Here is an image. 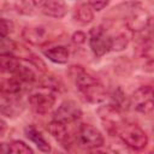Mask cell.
I'll use <instances>...</instances> for the list:
<instances>
[{
    "mask_svg": "<svg viewBox=\"0 0 154 154\" xmlns=\"http://www.w3.org/2000/svg\"><path fill=\"white\" fill-rule=\"evenodd\" d=\"M0 153H8V143H0Z\"/></svg>",
    "mask_w": 154,
    "mask_h": 154,
    "instance_id": "4316f807",
    "label": "cell"
},
{
    "mask_svg": "<svg viewBox=\"0 0 154 154\" xmlns=\"http://www.w3.org/2000/svg\"><path fill=\"white\" fill-rule=\"evenodd\" d=\"M23 90L24 83L19 81L17 77H12L0 83V94L7 99H18Z\"/></svg>",
    "mask_w": 154,
    "mask_h": 154,
    "instance_id": "30bf717a",
    "label": "cell"
},
{
    "mask_svg": "<svg viewBox=\"0 0 154 154\" xmlns=\"http://www.w3.org/2000/svg\"><path fill=\"white\" fill-rule=\"evenodd\" d=\"M109 0H89V5L94 11H101L108 5Z\"/></svg>",
    "mask_w": 154,
    "mask_h": 154,
    "instance_id": "cb8c5ba5",
    "label": "cell"
},
{
    "mask_svg": "<svg viewBox=\"0 0 154 154\" xmlns=\"http://www.w3.org/2000/svg\"><path fill=\"white\" fill-rule=\"evenodd\" d=\"M130 106H132L137 112L143 113L144 116H152L154 108L153 100V88L150 85L140 87L135 90L129 99Z\"/></svg>",
    "mask_w": 154,
    "mask_h": 154,
    "instance_id": "277c9868",
    "label": "cell"
},
{
    "mask_svg": "<svg viewBox=\"0 0 154 154\" xmlns=\"http://www.w3.org/2000/svg\"><path fill=\"white\" fill-rule=\"evenodd\" d=\"M73 19L79 24H89L94 19V10L87 2L78 4L73 10Z\"/></svg>",
    "mask_w": 154,
    "mask_h": 154,
    "instance_id": "5bb4252c",
    "label": "cell"
},
{
    "mask_svg": "<svg viewBox=\"0 0 154 154\" xmlns=\"http://www.w3.org/2000/svg\"><path fill=\"white\" fill-rule=\"evenodd\" d=\"M29 106L31 109L37 113V114H46L48 111L54 106L55 103V97L51 93H42V91H36L29 95L28 99Z\"/></svg>",
    "mask_w": 154,
    "mask_h": 154,
    "instance_id": "ba28073f",
    "label": "cell"
},
{
    "mask_svg": "<svg viewBox=\"0 0 154 154\" xmlns=\"http://www.w3.org/2000/svg\"><path fill=\"white\" fill-rule=\"evenodd\" d=\"M85 38H87V36H85V34L82 32V31H77V32H75V34L72 35V41H73L75 43H77V45L84 43V42H85Z\"/></svg>",
    "mask_w": 154,
    "mask_h": 154,
    "instance_id": "d4e9b609",
    "label": "cell"
},
{
    "mask_svg": "<svg viewBox=\"0 0 154 154\" xmlns=\"http://www.w3.org/2000/svg\"><path fill=\"white\" fill-rule=\"evenodd\" d=\"M16 49V42L7 35H0V54L12 53Z\"/></svg>",
    "mask_w": 154,
    "mask_h": 154,
    "instance_id": "ffe728a7",
    "label": "cell"
},
{
    "mask_svg": "<svg viewBox=\"0 0 154 154\" xmlns=\"http://www.w3.org/2000/svg\"><path fill=\"white\" fill-rule=\"evenodd\" d=\"M118 136L120 140L132 149H143L148 143V137L144 130L132 123H125L117 128Z\"/></svg>",
    "mask_w": 154,
    "mask_h": 154,
    "instance_id": "7a4b0ae2",
    "label": "cell"
},
{
    "mask_svg": "<svg viewBox=\"0 0 154 154\" xmlns=\"http://www.w3.org/2000/svg\"><path fill=\"white\" fill-rule=\"evenodd\" d=\"M89 46L96 57H102L112 51V37L102 26L93 28L89 34Z\"/></svg>",
    "mask_w": 154,
    "mask_h": 154,
    "instance_id": "5b68a950",
    "label": "cell"
},
{
    "mask_svg": "<svg viewBox=\"0 0 154 154\" xmlns=\"http://www.w3.org/2000/svg\"><path fill=\"white\" fill-rule=\"evenodd\" d=\"M38 8L45 16L52 18H63L67 13L65 0H40Z\"/></svg>",
    "mask_w": 154,
    "mask_h": 154,
    "instance_id": "9c48e42d",
    "label": "cell"
},
{
    "mask_svg": "<svg viewBox=\"0 0 154 154\" xmlns=\"http://www.w3.org/2000/svg\"><path fill=\"white\" fill-rule=\"evenodd\" d=\"M77 140L79 144L88 149H95L103 146V136L102 134L90 124H82L78 129Z\"/></svg>",
    "mask_w": 154,
    "mask_h": 154,
    "instance_id": "8992f818",
    "label": "cell"
},
{
    "mask_svg": "<svg viewBox=\"0 0 154 154\" xmlns=\"http://www.w3.org/2000/svg\"><path fill=\"white\" fill-rule=\"evenodd\" d=\"M72 77L78 90L91 103H100L106 99V89L94 76L89 75L81 66L72 67Z\"/></svg>",
    "mask_w": 154,
    "mask_h": 154,
    "instance_id": "6da1fadb",
    "label": "cell"
},
{
    "mask_svg": "<svg viewBox=\"0 0 154 154\" xmlns=\"http://www.w3.org/2000/svg\"><path fill=\"white\" fill-rule=\"evenodd\" d=\"M111 106H113V107L117 108L118 111H120L122 108H126L128 106H130L129 99H126V95L123 93V90H122L120 88H118L117 90L113 91Z\"/></svg>",
    "mask_w": 154,
    "mask_h": 154,
    "instance_id": "ac0fdd59",
    "label": "cell"
},
{
    "mask_svg": "<svg viewBox=\"0 0 154 154\" xmlns=\"http://www.w3.org/2000/svg\"><path fill=\"white\" fill-rule=\"evenodd\" d=\"M38 5H40V0H22L19 11L24 14H31L38 7Z\"/></svg>",
    "mask_w": 154,
    "mask_h": 154,
    "instance_id": "7402d4cb",
    "label": "cell"
},
{
    "mask_svg": "<svg viewBox=\"0 0 154 154\" xmlns=\"http://www.w3.org/2000/svg\"><path fill=\"white\" fill-rule=\"evenodd\" d=\"M6 130H7V123L0 118V137H2L5 135Z\"/></svg>",
    "mask_w": 154,
    "mask_h": 154,
    "instance_id": "484cf974",
    "label": "cell"
},
{
    "mask_svg": "<svg viewBox=\"0 0 154 154\" xmlns=\"http://www.w3.org/2000/svg\"><path fill=\"white\" fill-rule=\"evenodd\" d=\"M20 64V60L12 53L0 54V72L1 73H14Z\"/></svg>",
    "mask_w": 154,
    "mask_h": 154,
    "instance_id": "2e32d148",
    "label": "cell"
},
{
    "mask_svg": "<svg viewBox=\"0 0 154 154\" xmlns=\"http://www.w3.org/2000/svg\"><path fill=\"white\" fill-rule=\"evenodd\" d=\"M47 130L49 131V134L58 141L61 143V146H64L65 148L69 147V144H71L70 142V137H69V132H67V129H66V124H63L60 122H57V120H52L48 126H47Z\"/></svg>",
    "mask_w": 154,
    "mask_h": 154,
    "instance_id": "7c38bea8",
    "label": "cell"
},
{
    "mask_svg": "<svg viewBox=\"0 0 154 154\" xmlns=\"http://www.w3.org/2000/svg\"><path fill=\"white\" fill-rule=\"evenodd\" d=\"M112 37V49L114 51H122L128 46L129 38L126 37L125 34H118L116 36H111Z\"/></svg>",
    "mask_w": 154,
    "mask_h": 154,
    "instance_id": "44dd1931",
    "label": "cell"
},
{
    "mask_svg": "<svg viewBox=\"0 0 154 154\" xmlns=\"http://www.w3.org/2000/svg\"><path fill=\"white\" fill-rule=\"evenodd\" d=\"M82 117V109L77 105V102L72 100L64 101L54 112L53 119L60 122L63 124H70L78 120Z\"/></svg>",
    "mask_w": 154,
    "mask_h": 154,
    "instance_id": "52a82bcc",
    "label": "cell"
},
{
    "mask_svg": "<svg viewBox=\"0 0 154 154\" xmlns=\"http://www.w3.org/2000/svg\"><path fill=\"white\" fill-rule=\"evenodd\" d=\"M125 24L132 31H142L148 28L150 23V16L141 6V4H129L126 6Z\"/></svg>",
    "mask_w": 154,
    "mask_h": 154,
    "instance_id": "3957f363",
    "label": "cell"
},
{
    "mask_svg": "<svg viewBox=\"0 0 154 154\" xmlns=\"http://www.w3.org/2000/svg\"><path fill=\"white\" fill-rule=\"evenodd\" d=\"M13 29V23L8 19L0 18V35H8Z\"/></svg>",
    "mask_w": 154,
    "mask_h": 154,
    "instance_id": "603a6c76",
    "label": "cell"
},
{
    "mask_svg": "<svg viewBox=\"0 0 154 154\" xmlns=\"http://www.w3.org/2000/svg\"><path fill=\"white\" fill-rule=\"evenodd\" d=\"M13 75H14V77H17L19 81H22L24 84H26V83H32V82H35L36 78H37V77H36V73L34 72V70H32L31 67L26 66V65H23L22 63L19 64L17 71H16Z\"/></svg>",
    "mask_w": 154,
    "mask_h": 154,
    "instance_id": "e0dca14e",
    "label": "cell"
},
{
    "mask_svg": "<svg viewBox=\"0 0 154 154\" xmlns=\"http://www.w3.org/2000/svg\"><path fill=\"white\" fill-rule=\"evenodd\" d=\"M43 54L46 58H48L51 61L55 64H66L70 57L69 49L64 46H57V47L48 48L43 51Z\"/></svg>",
    "mask_w": 154,
    "mask_h": 154,
    "instance_id": "9a60e30c",
    "label": "cell"
},
{
    "mask_svg": "<svg viewBox=\"0 0 154 154\" xmlns=\"http://www.w3.org/2000/svg\"><path fill=\"white\" fill-rule=\"evenodd\" d=\"M24 134L26 136V138H29L31 142H34L36 144V147L41 150V152H45V153H48L52 150L51 148V144L48 143V141L43 137V135L34 126V125H29L24 129Z\"/></svg>",
    "mask_w": 154,
    "mask_h": 154,
    "instance_id": "4fadbf2b",
    "label": "cell"
},
{
    "mask_svg": "<svg viewBox=\"0 0 154 154\" xmlns=\"http://www.w3.org/2000/svg\"><path fill=\"white\" fill-rule=\"evenodd\" d=\"M8 153H25V154H32L34 150L31 149L30 146H28L25 142L16 140L8 143Z\"/></svg>",
    "mask_w": 154,
    "mask_h": 154,
    "instance_id": "d6986e66",
    "label": "cell"
},
{
    "mask_svg": "<svg viewBox=\"0 0 154 154\" xmlns=\"http://www.w3.org/2000/svg\"><path fill=\"white\" fill-rule=\"evenodd\" d=\"M23 37L25 41L32 45H43L48 42V31L45 26H26L23 30Z\"/></svg>",
    "mask_w": 154,
    "mask_h": 154,
    "instance_id": "8fae6325",
    "label": "cell"
}]
</instances>
